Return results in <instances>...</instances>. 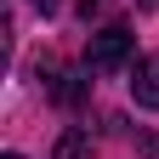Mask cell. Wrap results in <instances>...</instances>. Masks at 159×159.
Listing matches in <instances>:
<instances>
[{
    "mask_svg": "<svg viewBox=\"0 0 159 159\" xmlns=\"http://www.w3.org/2000/svg\"><path fill=\"white\" fill-rule=\"evenodd\" d=\"M51 97L63 108H80L91 97V80H85V68H63V74H51Z\"/></svg>",
    "mask_w": 159,
    "mask_h": 159,
    "instance_id": "3957f363",
    "label": "cell"
},
{
    "mask_svg": "<svg viewBox=\"0 0 159 159\" xmlns=\"http://www.w3.org/2000/svg\"><path fill=\"white\" fill-rule=\"evenodd\" d=\"M0 159H23V153H0Z\"/></svg>",
    "mask_w": 159,
    "mask_h": 159,
    "instance_id": "8992f818",
    "label": "cell"
},
{
    "mask_svg": "<svg viewBox=\"0 0 159 159\" xmlns=\"http://www.w3.org/2000/svg\"><path fill=\"white\" fill-rule=\"evenodd\" d=\"M131 102L136 108H159V51H148V57H136V68H131Z\"/></svg>",
    "mask_w": 159,
    "mask_h": 159,
    "instance_id": "7a4b0ae2",
    "label": "cell"
},
{
    "mask_svg": "<svg viewBox=\"0 0 159 159\" xmlns=\"http://www.w3.org/2000/svg\"><path fill=\"white\" fill-rule=\"evenodd\" d=\"M131 51H136V34H131L125 23H114V29H102V34H91V46H85V68L114 74V68L131 63Z\"/></svg>",
    "mask_w": 159,
    "mask_h": 159,
    "instance_id": "6da1fadb",
    "label": "cell"
},
{
    "mask_svg": "<svg viewBox=\"0 0 159 159\" xmlns=\"http://www.w3.org/2000/svg\"><path fill=\"white\" fill-rule=\"evenodd\" d=\"M29 6H40V11H51V6H57V0H29Z\"/></svg>",
    "mask_w": 159,
    "mask_h": 159,
    "instance_id": "5b68a950",
    "label": "cell"
},
{
    "mask_svg": "<svg viewBox=\"0 0 159 159\" xmlns=\"http://www.w3.org/2000/svg\"><path fill=\"white\" fill-rule=\"evenodd\" d=\"M85 153H91V136L85 131H68L63 142H57V159H85Z\"/></svg>",
    "mask_w": 159,
    "mask_h": 159,
    "instance_id": "277c9868",
    "label": "cell"
}]
</instances>
